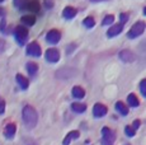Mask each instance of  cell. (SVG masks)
Listing matches in <instances>:
<instances>
[{"instance_id":"6da1fadb","label":"cell","mask_w":146,"mask_h":145,"mask_svg":"<svg viewBox=\"0 0 146 145\" xmlns=\"http://www.w3.org/2000/svg\"><path fill=\"white\" fill-rule=\"evenodd\" d=\"M22 118H23L24 126H26L28 130L35 129L36 125H37V121H38L37 111L29 104L24 106L23 110H22Z\"/></svg>"},{"instance_id":"7a4b0ae2","label":"cell","mask_w":146,"mask_h":145,"mask_svg":"<svg viewBox=\"0 0 146 145\" xmlns=\"http://www.w3.org/2000/svg\"><path fill=\"white\" fill-rule=\"evenodd\" d=\"M145 28H146V26H145V23H144L142 21L136 22V23H135L133 26L131 27V29L128 31L127 37L131 38V40H133V38L139 37V36H141L142 33L145 32Z\"/></svg>"},{"instance_id":"3957f363","label":"cell","mask_w":146,"mask_h":145,"mask_svg":"<svg viewBox=\"0 0 146 145\" xmlns=\"http://www.w3.org/2000/svg\"><path fill=\"white\" fill-rule=\"evenodd\" d=\"M14 37H15L17 42H18L21 46H23L26 43L27 38H28V29L24 28L22 26H18L15 29H14Z\"/></svg>"},{"instance_id":"277c9868","label":"cell","mask_w":146,"mask_h":145,"mask_svg":"<svg viewBox=\"0 0 146 145\" xmlns=\"http://www.w3.org/2000/svg\"><path fill=\"white\" fill-rule=\"evenodd\" d=\"M27 54L29 55V56H33V57H40L41 54H42L41 46L37 42H31L27 46Z\"/></svg>"},{"instance_id":"5b68a950","label":"cell","mask_w":146,"mask_h":145,"mask_svg":"<svg viewBox=\"0 0 146 145\" xmlns=\"http://www.w3.org/2000/svg\"><path fill=\"white\" fill-rule=\"evenodd\" d=\"M60 40H61V33H60V31H57V29H51L46 35V41L51 45L58 43Z\"/></svg>"},{"instance_id":"8992f818","label":"cell","mask_w":146,"mask_h":145,"mask_svg":"<svg viewBox=\"0 0 146 145\" xmlns=\"http://www.w3.org/2000/svg\"><path fill=\"white\" fill-rule=\"evenodd\" d=\"M22 7L24 9L29 10V12H33V13H37L40 10V3L37 0H24L22 3Z\"/></svg>"},{"instance_id":"52a82bcc","label":"cell","mask_w":146,"mask_h":145,"mask_svg":"<svg viewBox=\"0 0 146 145\" xmlns=\"http://www.w3.org/2000/svg\"><path fill=\"white\" fill-rule=\"evenodd\" d=\"M107 112H108L107 106L102 104V103H95V104H94V107H93V115H94V117L100 118V117L106 116Z\"/></svg>"},{"instance_id":"ba28073f","label":"cell","mask_w":146,"mask_h":145,"mask_svg":"<svg viewBox=\"0 0 146 145\" xmlns=\"http://www.w3.org/2000/svg\"><path fill=\"white\" fill-rule=\"evenodd\" d=\"M118 56L123 63H133V61L136 60V55H135L132 51H130V50H122Z\"/></svg>"},{"instance_id":"9c48e42d","label":"cell","mask_w":146,"mask_h":145,"mask_svg":"<svg viewBox=\"0 0 146 145\" xmlns=\"http://www.w3.org/2000/svg\"><path fill=\"white\" fill-rule=\"evenodd\" d=\"M102 136H103L102 140H104L109 144H113V141L116 140V134L109 129V127H103L102 129Z\"/></svg>"},{"instance_id":"30bf717a","label":"cell","mask_w":146,"mask_h":145,"mask_svg":"<svg viewBox=\"0 0 146 145\" xmlns=\"http://www.w3.org/2000/svg\"><path fill=\"white\" fill-rule=\"evenodd\" d=\"M46 60L48 63H57L60 60V52L56 49H48L46 51Z\"/></svg>"},{"instance_id":"8fae6325","label":"cell","mask_w":146,"mask_h":145,"mask_svg":"<svg viewBox=\"0 0 146 145\" xmlns=\"http://www.w3.org/2000/svg\"><path fill=\"white\" fill-rule=\"evenodd\" d=\"M123 31V24H116V26H112L111 28H108V31H107V36H108L109 38L112 37H116V36H118L121 32Z\"/></svg>"},{"instance_id":"7c38bea8","label":"cell","mask_w":146,"mask_h":145,"mask_svg":"<svg viewBox=\"0 0 146 145\" xmlns=\"http://www.w3.org/2000/svg\"><path fill=\"white\" fill-rule=\"evenodd\" d=\"M15 131H17V126L15 124H13V122H10V124H8L7 126H5L4 129V136L7 139H13L14 135H15Z\"/></svg>"},{"instance_id":"4fadbf2b","label":"cell","mask_w":146,"mask_h":145,"mask_svg":"<svg viewBox=\"0 0 146 145\" xmlns=\"http://www.w3.org/2000/svg\"><path fill=\"white\" fill-rule=\"evenodd\" d=\"M79 136H80V132H79V131H70V132L65 136V139H64L62 145H70V143H71L72 140L78 139Z\"/></svg>"},{"instance_id":"5bb4252c","label":"cell","mask_w":146,"mask_h":145,"mask_svg":"<svg viewBox=\"0 0 146 145\" xmlns=\"http://www.w3.org/2000/svg\"><path fill=\"white\" fill-rule=\"evenodd\" d=\"M76 14H78V10L72 7H66L65 9L62 10V17L66 19H72Z\"/></svg>"},{"instance_id":"9a60e30c","label":"cell","mask_w":146,"mask_h":145,"mask_svg":"<svg viewBox=\"0 0 146 145\" xmlns=\"http://www.w3.org/2000/svg\"><path fill=\"white\" fill-rule=\"evenodd\" d=\"M15 79H17V83H18V85L21 87V89L26 90V89L28 88V85H29V82H28V79H27L26 76H23L22 74H17Z\"/></svg>"},{"instance_id":"2e32d148","label":"cell","mask_w":146,"mask_h":145,"mask_svg":"<svg viewBox=\"0 0 146 145\" xmlns=\"http://www.w3.org/2000/svg\"><path fill=\"white\" fill-rule=\"evenodd\" d=\"M71 94H72L74 98L81 99V98H84V96H85V90H84L81 87H79V85H75V87L72 88V90H71Z\"/></svg>"},{"instance_id":"e0dca14e","label":"cell","mask_w":146,"mask_h":145,"mask_svg":"<svg viewBox=\"0 0 146 145\" xmlns=\"http://www.w3.org/2000/svg\"><path fill=\"white\" fill-rule=\"evenodd\" d=\"M71 110L76 113H84L86 111V104L84 103H79V102H74L71 104Z\"/></svg>"},{"instance_id":"ac0fdd59","label":"cell","mask_w":146,"mask_h":145,"mask_svg":"<svg viewBox=\"0 0 146 145\" xmlns=\"http://www.w3.org/2000/svg\"><path fill=\"white\" fill-rule=\"evenodd\" d=\"M114 107H116V110L118 111L122 116H127L128 115V108L126 107V104L123 102H117Z\"/></svg>"},{"instance_id":"d6986e66","label":"cell","mask_w":146,"mask_h":145,"mask_svg":"<svg viewBox=\"0 0 146 145\" xmlns=\"http://www.w3.org/2000/svg\"><path fill=\"white\" fill-rule=\"evenodd\" d=\"M27 71L29 75H36L38 71V65L36 63H32V61H29V63H27Z\"/></svg>"},{"instance_id":"ffe728a7","label":"cell","mask_w":146,"mask_h":145,"mask_svg":"<svg viewBox=\"0 0 146 145\" xmlns=\"http://www.w3.org/2000/svg\"><path fill=\"white\" fill-rule=\"evenodd\" d=\"M127 102H128V104H130L131 107H139V104H140L139 98H137V96H136V94H133V93L128 94Z\"/></svg>"},{"instance_id":"44dd1931","label":"cell","mask_w":146,"mask_h":145,"mask_svg":"<svg viewBox=\"0 0 146 145\" xmlns=\"http://www.w3.org/2000/svg\"><path fill=\"white\" fill-rule=\"evenodd\" d=\"M21 22L23 24H26V26H33L36 23V18L33 15H24V17H22Z\"/></svg>"},{"instance_id":"7402d4cb","label":"cell","mask_w":146,"mask_h":145,"mask_svg":"<svg viewBox=\"0 0 146 145\" xmlns=\"http://www.w3.org/2000/svg\"><path fill=\"white\" fill-rule=\"evenodd\" d=\"M83 24L85 26V28H93L95 26V21L93 17H88V18H85L83 21Z\"/></svg>"},{"instance_id":"603a6c76","label":"cell","mask_w":146,"mask_h":145,"mask_svg":"<svg viewBox=\"0 0 146 145\" xmlns=\"http://www.w3.org/2000/svg\"><path fill=\"white\" fill-rule=\"evenodd\" d=\"M113 22H114V17L113 15H112V14L106 15L104 19L102 21V26H109V24H112Z\"/></svg>"},{"instance_id":"cb8c5ba5","label":"cell","mask_w":146,"mask_h":145,"mask_svg":"<svg viewBox=\"0 0 146 145\" xmlns=\"http://www.w3.org/2000/svg\"><path fill=\"white\" fill-rule=\"evenodd\" d=\"M125 134L128 136V138H132V136H135L136 131H135L131 126H126V127H125Z\"/></svg>"},{"instance_id":"d4e9b609","label":"cell","mask_w":146,"mask_h":145,"mask_svg":"<svg viewBox=\"0 0 146 145\" xmlns=\"http://www.w3.org/2000/svg\"><path fill=\"white\" fill-rule=\"evenodd\" d=\"M140 92L144 97H146V79H142L140 83Z\"/></svg>"},{"instance_id":"484cf974","label":"cell","mask_w":146,"mask_h":145,"mask_svg":"<svg viewBox=\"0 0 146 145\" xmlns=\"http://www.w3.org/2000/svg\"><path fill=\"white\" fill-rule=\"evenodd\" d=\"M43 3H44V7H46L47 9H51L53 7V0H43Z\"/></svg>"},{"instance_id":"4316f807","label":"cell","mask_w":146,"mask_h":145,"mask_svg":"<svg viewBox=\"0 0 146 145\" xmlns=\"http://www.w3.org/2000/svg\"><path fill=\"white\" fill-rule=\"evenodd\" d=\"M119 18H121V24H123V23H126V22L128 21V14H125V13H122V14L119 15Z\"/></svg>"},{"instance_id":"83f0119b","label":"cell","mask_w":146,"mask_h":145,"mask_svg":"<svg viewBox=\"0 0 146 145\" xmlns=\"http://www.w3.org/2000/svg\"><path fill=\"white\" fill-rule=\"evenodd\" d=\"M140 125H141V121H140V120H135L133 124H132V126H131V127H132V129L136 131V130L140 127Z\"/></svg>"},{"instance_id":"f1b7e54d","label":"cell","mask_w":146,"mask_h":145,"mask_svg":"<svg viewBox=\"0 0 146 145\" xmlns=\"http://www.w3.org/2000/svg\"><path fill=\"white\" fill-rule=\"evenodd\" d=\"M4 111H5V101L3 98H0V115L4 113Z\"/></svg>"},{"instance_id":"f546056e","label":"cell","mask_w":146,"mask_h":145,"mask_svg":"<svg viewBox=\"0 0 146 145\" xmlns=\"http://www.w3.org/2000/svg\"><path fill=\"white\" fill-rule=\"evenodd\" d=\"M74 47H76V45H75V43H71V45H70V46H69V50H67V54H71V52L75 50Z\"/></svg>"},{"instance_id":"4dcf8cb0","label":"cell","mask_w":146,"mask_h":145,"mask_svg":"<svg viewBox=\"0 0 146 145\" xmlns=\"http://www.w3.org/2000/svg\"><path fill=\"white\" fill-rule=\"evenodd\" d=\"M4 46H5V43L3 42V41H0V52H1L3 50H4Z\"/></svg>"},{"instance_id":"1f68e13d","label":"cell","mask_w":146,"mask_h":145,"mask_svg":"<svg viewBox=\"0 0 146 145\" xmlns=\"http://www.w3.org/2000/svg\"><path fill=\"white\" fill-rule=\"evenodd\" d=\"M102 145H112V144H109V143H107V141H104V140H102V143H100Z\"/></svg>"},{"instance_id":"d6a6232c","label":"cell","mask_w":146,"mask_h":145,"mask_svg":"<svg viewBox=\"0 0 146 145\" xmlns=\"http://www.w3.org/2000/svg\"><path fill=\"white\" fill-rule=\"evenodd\" d=\"M3 14H4V10H3V8L0 7V17H1Z\"/></svg>"},{"instance_id":"836d02e7","label":"cell","mask_w":146,"mask_h":145,"mask_svg":"<svg viewBox=\"0 0 146 145\" xmlns=\"http://www.w3.org/2000/svg\"><path fill=\"white\" fill-rule=\"evenodd\" d=\"M90 1H93V3H99V1H106V0H90Z\"/></svg>"},{"instance_id":"e575fe53","label":"cell","mask_w":146,"mask_h":145,"mask_svg":"<svg viewBox=\"0 0 146 145\" xmlns=\"http://www.w3.org/2000/svg\"><path fill=\"white\" fill-rule=\"evenodd\" d=\"M14 1H15V5H17V7H19V0H14Z\"/></svg>"},{"instance_id":"d590c367","label":"cell","mask_w":146,"mask_h":145,"mask_svg":"<svg viewBox=\"0 0 146 145\" xmlns=\"http://www.w3.org/2000/svg\"><path fill=\"white\" fill-rule=\"evenodd\" d=\"M1 1H4V0H0V3H1Z\"/></svg>"},{"instance_id":"8d00e7d4","label":"cell","mask_w":146,"mask_h":145,"mask_svg":"<svg viewBox=\"0 0 146 145\" xmlns=\"http://www.w3.org/2000/svg\"><path fill=\"white\" fill-rule=\"evenodd\" d=\"M29 145H35V144H29Z\"/></svg>"},{"instance_id":"74e56055","label":"cell","mask_w":146,"mask_h":145,"mask_svg":"<svg viewBox=\"0 0 146 145\" xmlns=\"http://www.w3.org/2000/svg\"><path fill=\"white\" fill-rule=\"evenodd\" d=\"M126 145H130V144H126Z\"/></svg>"}]
</instances>
